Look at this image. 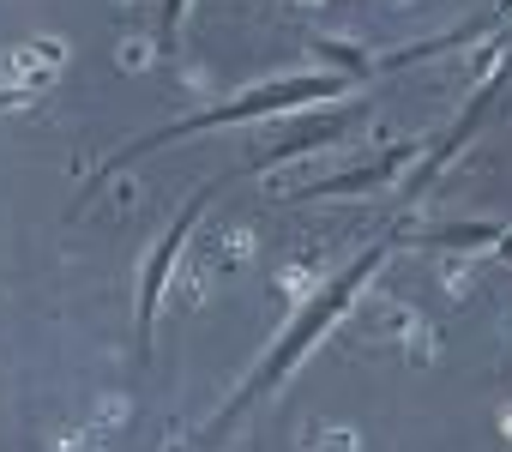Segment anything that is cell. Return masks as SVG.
<instances>
[{"label":"cell","instance_id":"1","mask_svg":"<svg viewBox=\"0 0 512 452\" xmlns=\"http://www.w3.org/2000/svg\"><path fill=\"white\" fill-rule=\"evenodd\" d=\"M380 254H386V248H374V254H362V260H356V266L344 272V284H332V290H326V296H320V302L308 308V320H302V326H296V332H290V338H284L278 350H272V362H266V374H260V380H253V386H247L241 398H260V392H272V386H278V380H284V374L296 368V356H302V350H308V344H314V338H320V332H326V326H332V320H338L344 308H350V302H356V290L368 284V272L380 266Z\"/></svg>","mask_w":512,"mask_h":452},{"label":"cell","instance_id":"2","mask_svg":"<svg viewBox=\"0 0 512 452\" xmlns=\"http://www.w3.org/2000/svg\"><path fill=\"white\" fill-rule=\"evenodd\" d=\"M338 85H344V79H290V85H272V91H260V97H235V103H223V109H211V115H193V121L169 127V133H157V139L133 145L127 157H139V151H151V145H163V139L199 133V127H223V121H247V115H272V109H290V103H314V97H332ZM127 157H121V163H127Z\"/></svg>","mask_w":512,"mask_h":452},{"label":"cell","instance_id":"3","mask_svg":"<svg viewBox=\"0 0 512 452\" xmlns=\"http://www.w3.org/2000/svg\"><path fill=\"white\" fill-rule=\"evenodd\" d=\"M205 205H211V193L187 199V211L169 223L163 248H157V254H151V266H145V290H139V350H151V314H157V296H163V284H169V266H175L181 242H187V223H199V211H205Z\"/></svg>","mask_w":512,"mask_h":452},{"label":"cell","instance_id":"4","mask_svg":"<svg viewBox=\"0 0 512 452\" xmlns=\"http://www.w3.org/2000/svg\"><path fill=\"white\" fill-rule=\"evenodd\" d=\"M55 67H61V43H31V49H13L7 61H0V79L7 85H49L55 79Z\"/></svg>","mask_w":512,"mask_h":452},{"label":"cell","instance_id":"5","mask_svg":"<svg viewBox=\"0 0 512 452\" xmlns=\"http://www.w3.org/2000/svg\"><path fill=\"white\" fill-rule=\"evenodd\" d=\"M181 7H187V0H169V13H163V37H175V25H181Z\"/></svg>","mask_w":512,"mask_h":452}]
</instances>
